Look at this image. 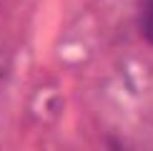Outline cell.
Segmentation results:
<instances>
[{"instance_id":"cell-1","label":"cell","mask_w":153,"mask_h":151,"mask_svg":"<svg viewBox=\"0 0 153 151\" xmlns=\"http://www.w3.org/2000/svg\"><path fill=\"white\" fill-rule=\"evenodd\" d=\"M143 33L153 43V0H148L143 8Z\"/></svg>"}]
</instances>
